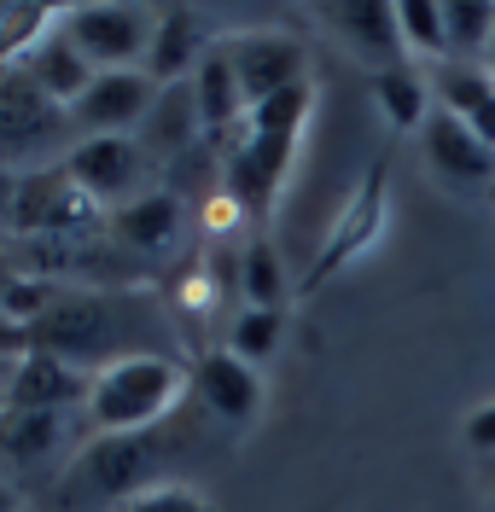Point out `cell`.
<instances>
[{
  "mask_svg": "<svg viewBox=\"0 0 495 512\" xmlns=\"http://www.w3.org/2000/svg\"><path fill=\"white\" fill-rule=\"evenodd\" d=\"M0 512H24V507H18V495H12V483H6V478H0Z\"/></svg>",
  "mask_w": 495,
  "mask_h": 512,
  "instance_id": "obj_31",
  "label": "cell"
},
{
  "mask_svg": "<svg viewBox=\"0 0 495 512\" xmlns=\"http://www.w3.org/2000/svg\"><path fill=\"white\" fill-rule=\"evenodd\" d=\"M88 390H94L88 373H76V367L59 361V355L30 350L24 361H18L12 384H6V402H0V408H24V414H70L76 402L88 408Z\"/></svg>",
  "mask_w": 495,
  "mask_h": 512,
  "instance_id": "obj_9",
  "label": "cell"
},
{
  "mask_svg": "<svg viewBox=\"0 0 495 512\" xmlns=\"http://www.w3.org/2000/svg\"><path fill=\"white\" fill-rule=\"evenodd\" d=\"M233 59V76H239V94H245V111H257L268 99L303 88V47L292 35H274V30H251V35H233L222 41Z\"/></svg>",
  "mask_w": 495,
  "mask_h": 512,
  "instance_id": "obj_7",
  "label": "cell"
},
{
  "mask_svg": "<svg viewBox=\"0 0 495 512\" xmlns=\"http://www.w3.org/2000/svg\"><path fill=\"white\" fill-rule=\"evenodd\" d=\"M198 128H204V117H198L193 82H175V88H158L152 111H146V123L134 128V140H140L146 158H181Z\"/></svg>",
  "mask_w": 495,
  "mask_h": 512,
  "instance_id": "obj_16",
  "label": "cell"
},
{
  "mask_svg": "<svg viewBox=\"0 0 495 512\" xmlns=\"http://www.w3.org/2000/svg\"><path fill=\"white\" fill-rule=\"evenodd\" d=\"M239 291H245V309H280V297H286V274H280V256L274 245H251V251L239 256Z\"/></svg>",
  "mask_w": 495,
  "mask_h": 512,
  "instance_id": "obj_23",
  "label": "cell"
},
{
  "mask_svg": "<svg viewBox=\"0 0 495 512\" xmlns=\"http://www.w3.org/2000/svg\"><path fill=\"white\" fill-rule=\"evenodd\" d=\"M70 437V414H24V408H0V460H12L18 472L47 466Z\"/></svg>",
  "mask_w": 495,
  "mask_h": 512,
  "instance_id": "obj_17",
  "label": "cell"
},
{
  "mask_svg": "<svg viewBox=\"0 0 495 512\" xmlns=\"http://www.w3.org/2000/svg\"><path fill=\"white\" fill-rule=\"evenodd\" d=\"M303 117H309V82L257 105V111H245V134L233 140V152H228V198L245 216H263L274 204V192L286 181V163L297 152Z\"/></svg>",
  "mask_w": 495,
  "mask_h": 512,
  "instance_id": "obj_1",
  "label": "cell"
},
{
  "mask_svg": "<svg viewBox=\"0 0 495 512\" xmlns=\"http://www.w3.org/2000/svg\"><path fill=\"white\" fill-rule=\"evenodd\" d=\"M420 140H426V163L443 175V181L495 192V146L490 140H478L466 123H455L449 111H431L426 128H420Z\"/></svg>",
  "mask_w": 495,
  "mask_h": 512,
  "instance_id": "obj_10",
  "label": "cell"
},
{
  "mask_svg": "<svg viewBox=\"0 0 495 512\" xmlns=\"http://www.w3.org/2000/svg\"><path fill=\"white\" fill-rule=\"evenodd\" d=\"M181 390H187V373L175 355H123V361H105V373H94L88 419L105 437H134V431L158 425Z\"/></svg>",
  "mask_w": 495,
  "mask_h": 512,
  "instance_id": "obj_2",
  "label": "cell"
},
{
  "mask_svg": "<svg viewBox=\"0 0 495 512\" xmlns=\"http://www.w3.org/2000/svg\"><path fill=\"white\" fill-rule=\"evenodd\" d=\"M59 30L94 64V76L99 70H146L158 12H146V6H70Z\"/></svg>",
  "mask_w": 495,
  "mask_h": 512,
  "instance_id": "obj_4",
  "label": "cell"
},
{
  "mask_svg": "<svg viewBox=\"0 0 495 512\" xmlns=\"http://www.w3.org/2000/svg\"><path fill=\"white\" fill-rule=\"evenodd\" d=\"M396 24H402V47H408V53H426V59L449 64V24H443V6L408 0V6H396Z\"/></svg>",
  "mask_w": 495,
  "mask_h": 512,
  "instance_id": "obj_24",
  "label": "cell"
},
{
  "mask_svg": "<svg viewBox=\"0 0 495 512\" xmlns=\"http://www.w3.org/2000/svg\"><path fill=\"white\" fill-rule=\"evenodd\" d=\"M280 332H286L280 309H239V320H233V332H228V350L245 367H257V361H268V355L280 350Z\"/></svg>",
  "mask_w": 495,
  "mask_h": 512,
  "instance_id": "obj_25",
  "label": "cell"
},
{
  "mask_svg": "<svg viewBox=\"0 0 495 512\" xmlns=\"http://www.w3.org/2000/svg\"><path fill=\"white\" fill-rule=\"evenodd\" d=\"M175 227H181V204L169 192H140L134 204H123L111 216L117 245H129V251H164L169 239H175Z\"/></svg>",
  "mask_w": 495,
  "mask_h": 512,
  "instance_id": "obj_20",
  "label": "cell"
},
{
  "mask_svg": "<svg viewBox=\"0 0 495 512\" xmlns=\"http://www.w3.org/2000/svg\"><path fill=\"white\" fill-rule=\"evenodd\" d=\"M12 192H18V175H12V169H0V227L12 222Z\"/></svg>",
  "mask_w": 495,
  "mask_h": 512,
  "instance_id": "obj_28",
  "label": "cell"
},
{
  "mask_svg": "<svg viewBox=\"0 0 495 512\" xmlns=\"http://www.w3.org/2000/svg\"><path fill=\"white\" fill-rule=\"evenodd\" d=\"M484 70L495 76V35H490V53H484Z\"/></svg>",
  "mask_w": 495,
  "mask_h": 512,
  "instance_id": "obj_32",
  "label": "cell"
},
{
  "mask_svg": "<svg viewBox=\"0 0 495 512\" xmlns=\"http://www.w3.org/2000/svg\"><path fill=\"white\" fill-rule=\"evenodd\" d=\"M146 466H152V448L140 443V437H105V443H94L88 454H82V472L94 478L99 495H140L134 483L146 478Z\"/></svg>",
  "mask_w": 495,
  "mask_h": 512,
  "instance_id": "obj_19",
  "label": "cell"
},
{
  "mask_svg": "<svg viewBox=\"0 0 495 512\" xmlns=\"http://www.w3.org/2000/svg\"><path fill=\"white\" fill-rule=\"evenodd\" d=\"M204 53H210V41H204L198 12H187V6H169V12H158V30H152L146 76H152L158 88H175V82H187L198 64H204Z\"/></svg>",
  "mask_w": 495,
  "mask_h": 512,
  "instance_id": "obj_13",
  "label": "cell"
},
{
  "mask_svg": "<svg viewBox=\"0 0 495 512\" xmlns=\"http://www.w3.org/2000/svg\"><path fill=\"white\" fill-rule=\"evenodd\" d=\"M12 70L30 76L35 88H41L47 99H59V105H76V99L88 94V82H94V64L76 53V41H70L65 30H53L41 47H30Z\"/></svg>",
  "mask_w": 495,
  "mask_h": 512,
  "instance_id": "obj_15",
  "label": "cell"
},
{
  "mask_svg": "<svg viewBox=\"0 0 495 512\" xmlns=\"http://www.w3.org/2000/svg\"><path fill=\"white\" fill-rule=\"evenodd\" d=\"M461 437L478 448V454H495V402H484V408H472V414H466Z\"/></svg>",
  "mask_w": 495,
  "mask_h": 512,
  "instance_id": "obj_27",
  "label": "cell"
},
{
  "mask_svg": "<svg viewBox=\"0 0 495 512\" xmlns=\"http://www.w3.org/2000/svg\"><path fill=\"white\" fill-rule=\"evenodd\" d=\"M70 169V181L94 198L99 210L105 204H134V187L146 181V152H140V140L134 134H99V140H76L70 146V158H59Z\"/></svg>",
  "mask_w": 495,
  "mask_h": 512,
  "instance_id": "obj_6",
  "label": "cell"
},
{
  "mask_svg": "<svg viewBox=\"0 0 495 512\" xmlns=\"http://www.w3.org/2000/svg\"><path fill=\"white\" fill-rule=\"evenodd\" d=\"M99 216V204L70 181L65 163H47V169H30L18 175V192H12V233L18 239H65V233H88Z\"/></svg>",
  "mask_w": 495,
  "mask_h": 512,
  "instance_id": "obj_5",
  "label": "cell"
},
{
  "mask_svg": "<svg viewBox=\"0 0 495 512\" xmlns=\"http://www.w3.org/2000/svg\"><path fill=\"white\" fill-rule=\"evenodd\" d=\"M443 24H449V59L484 64L490 35H495V0H449L443 6Z\"/></svg>",
  "mask_w": 495,
  "mask_h": 512,
  "instance_id": "obj_21",
  "label": "cell"
},
{
  "mask_svg": "<svg viewBox=\"0 0 495 512\" xmlns=\"http://www.w3.org/2000/svg\"><path fill=\"white\" fill-rule=\"evenodd\" d=\"M18 286V268H12V262H6V256H0V297H6V291Z\"/></svg>",
  "mask_w": 495,
  "mask_h": 512,
  "instance_id": "obj_30",
  "label": "cell"
},
{
  "mask_svg": "<svg viewBox=\"0 0 495 512\" xmlns=\"http://www.w3.org/2000/svg\"><path fill=\"white\" fill-rule=\"evenodd\" d=\"M70 134H76V117L70 105L47 99L30 76L18 70H0V169H47L53 152L70 158Z\"/></svg>",
  "mask_w": 495,
  "mask_h": 512,
  "instance_id": "obj_3",
  "label": "cell"
},
{
  "mask_svg": "<svg viewBox=\"0 0 495 512\" xmlns=\"http://www.w3.org/2000/svg\"><path fill=\"white\" fill-rule=\"evenodd\" d=\"M12 373H18V361H12V355H0V402H6V384H12Z\"/></svg>",
  "mask_w": 495,
  "mask_h": 512,
  "instance_id": "obj_29",
  "label": "cell"
},
{
  "mask_svg": "<svg viewBox=\"0 0 495 512\" xmlns=\"http://www.w3.org/2000/svg\"><path fill=\"white\" fill-rule=\"evenodd\" d=\"M152 99H158V82L146 70H99L94 82H88V94L70 105V117H76V128H88V140L129 134V128L146 123Z\"/></svg>",
  "mask_w": 495,
  "mask_h": 512,
  "instance_id": "obj_8",
  "label": "cell"
},
{
  "mask_svg": "<svg viewBox=\"0 0 495 512\" xmlns=\"http://www.w3.org/2000/svg\"><path fill=\"white\" fill-rule=\"evenodd\" d=\"M379 111L391 117L396 128H426V117L437 111V99H431V88L414 76V70H379Z\"/></svg>",
  "mask_w": 495,
  "mask_h": 512,
  "instance_id": "obj_22",
  "label": "cell"
},
{
  "mask_svg": "<svg viewBox=\"0 0 495 512\" xmlns=\"http://www.w3.org/2000/svg\"><path fill=\"white\" fill-rule=\"evenodd\" d=\"M431 99H437V111H449L455 123H466L478 140L495 146V76L484 64H455V59L437 64Z\"/></svg>",
  "mask_w": 495,
  "mask_h": 512,
  "instance_id": "obj_12",
  "label": "cell"
},
{
  "mask_svg": "<svg viewBox=\"0 0 495 512\" xmlns=\"http://www.w3.org/2000/svg\"><path fill=\"white\" fill-rule=\"evenodd\" d=\"M193 390H198V402L216 419H228V425H245V419H257V408H263V379H257V367H245L233 350L198 355Z\"/></svg>",
  "mask_w": 495,
  "mask_h": 512,
  "instance_id": "obj_11",
  "label": "cell"
},
{
  "mask_svg": "<svg viewBox=\"0 0 495 512\" xmlns=\"http://www.w3.org/2000/svg\"><path fill=\"white\" fill-rule=\"evenodd\" d=\"M193 99H198V117H204L210 134L245 123V94H239V76H233L228 47H210V53H204V64L193 70Z\"/></svg>",
  "mask_w": 495,
  "mask_h": 512,
  "instance_id": "obj_18",
  "label": "cell"
},
{
  "mask_svg": "<svg viewBox=\"0 0 495 512\" xmlns=\"http://www.w3.org/2000/svg\"><path fill=\"white\" fill-rule=\"evenodd\" d=\"M123 512H210V501L198 489H181V483H152L123 501Z\"/></svg>",
  "mask_w": 495,
  "mask_h": 512,
  "instance_id": "obj_26",
  "label": "cell"
},
{
  "mask_svg": "<svg viewBox=\"0 0 495 512\" xmlns=\"http://www.w3.org/2000/svg\"><path fill=\"white\" fill-rule=\"evenodd\" d=\"M327 18V30L344 35V47L356 53V59L379 64V70H396L402 64V24H396V6H327L321 12Z\"/></svg>",
  "mask_w": 495,
  "mask_h": 512,
  "instance_id": "obj_14",
  "label": "cell"
}]
</instances>
